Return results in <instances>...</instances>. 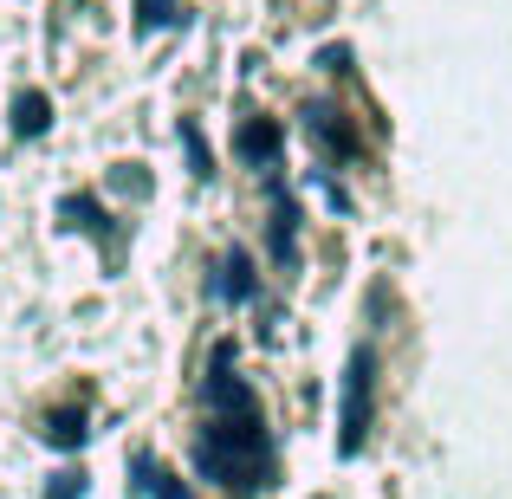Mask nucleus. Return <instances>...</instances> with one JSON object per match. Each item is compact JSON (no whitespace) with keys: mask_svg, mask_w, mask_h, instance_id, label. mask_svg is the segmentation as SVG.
<instances>
[{"mask_svg":"<svg viewBox=\"0 0 512 499\" xmlns=\"http://www.w3.org/2000/svg\"><path fill=\"white\" fill-rule=\"evenodd\" d=\"M201 480H221L227 493H253L273 474V448H266V415L260 396L234 376V344L214 350L208 370V435L195 441Z\"/></svg>","mask_w":512,"mask_h":499,"instance_id":"f257e3e1","label":"nucleus"},{"mask_svg":"<svg viewBox=\"0 0 512 499\" xmlns=\"http://www.w3.org/2000/svg\"><path fill=\"white\" fill-rule=\"evenodd\" d=\"M370 383H376V357L350 350L344 363V409H338V454H357L370 435Z\"/></svg>","mask_w":512,"mask_h":499,"instance_id":"f03ea898","label":"nucleus"},{"mask_svg":"<svg viewBox=\"0 0 512 499\" xmlns=\"http://www.w3.org/2000/svg\"><path fill=\"white\" fill-rule=\"evenodd\" d=\"M266 195H273V260L299 266V201H292L286 182H279V163L266 169Z\"/></svg>","mask_w":512,"mask_h":499,"instance_id":"7ed1b4c3","label":"nucleus"},{"mask_svg":"<svg viewBox=\"0 0 512 499\" xmlns=\"http://www.w3.org/2000/svg\"><path fill=\"white\" fill-rule=\"evenodd\" d=\"M305 130H312V137L325 143L338 163H350V156H357V137H350V124L331 111V104H305Z\"/></svg>","mask_w":512,"mask_h":499,"instance_id":"20e7f679","label":"nucleus"},{"mask_svg":"<svg viewBox=\"0 0 512 499\" xmlns=\"http://www.w3.org/2000/svg\"><path fill=\"white\" fill-rule=\"evenodd\" d=\"M240 156H247L253 169L279 163V124H273V117H247V124H240Z\"/></svg>","mask_w":512,"mask_h":499,"instance_id":"39448f33","label":"nucleus"},{"mask_svg":"<svg viewBox=\"0 0 512 499\" xmlns=\"http://www.w3.org/2000/svg\"><path fill=\"white\" fill-rule=\"evenodd\" d=\"M221 299L227 305H247L253 299V260L240 247H227V260H221Z\"/></svg>","mask_w":512,"mask_h":499,"instance_id":"423d86ee","label":"nucleus"},{"mask_svg":"<svg viewBox=\"0 0 512 499\" xmlns=\"http://www.w3.org/2000/svg\"><path fill=\"white\" fill-rule=\"evenodd\" d=\"M46 124H52V98L46 91H20L13 98V130L20 137H46Z\"/></svg>","mask_w":512,"mask_h":499,"instance_id":"0eeeda50","label":"nucleus"},{"mask_svg":"<svg viewBox=\"0 0 512 499\" xmlns=\"http://www.w3.org/2000/svg\"><path fill=\"white\" fill-rule=\"evenodd\" d=\"M39 435L52 441V448H85V409H59V415H46V428Z\"/></svg>","mask_w":512,"mask_h":499,"instance_id":"6e6552de","label":"nucleus"},{"mask_svg":"<svg viewBox=\"0 0 512 499\" xmlns=\"http://www.w3.org/2000/svg\"><path fill=\"white\" fill-rule=\"evenodd\" d=\"M130 467H137V480H143V493H150V499H195V493L182 487V480H175V474H163V467H150L143 454H137Z\"/></svg>","mask_w":512,"mask_h":499,"instance_id":"1a4fd4ad","label":"nucleus"},{"mask_svg":"<svg viewBox=\"0 0 512 499\" xmlns=\"http://www.w3.org/2000/svg\"><path fill=\"white\" fill-rule=\"evenodd\" d=\"M175 20H182V0H137V33H156Z\"/></svg>","mask_w":512,"mask_h":499,"instance_id":"9d476101","label":"nucleus"},{"mask_svg":"<svg viewBox=\"0 0 512 499\" xmlns=\"http://www.w3.org/2000/svg\"><path fill=\"white\" fill-rule=\"evenodd\" d=\"M182 150H188V169L208 182V175H214V156H208V143H201V130H195V124H182Z\"/></svg>","mask_w":512,"mask_h":499,"instance_id":"9b49d317","label":"nucleus"}]
</instances>
